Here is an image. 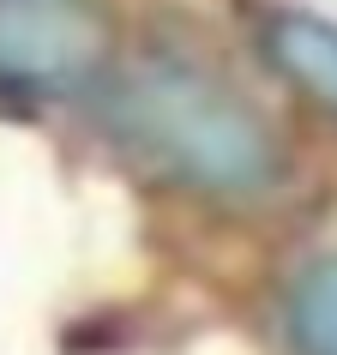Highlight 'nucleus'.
I'll use <instances>...</instances> for the list:
<instances>
[{
  "mask_svg": "<svg viewBox=\"0 0 337 355\" xmlns=\"http://www.w3.org/2000/svg\"><path fill=\"white\" fill-rule=\"evenodd\" d=\"M109 127L139 157L217 199H259L283 181V145L241 91L187 60H145L114 78Z\"/></svg>",
  "mask_w": 337,
  "mask_h": 355,
  "instance_id": "1",
  "label": "nucleus"
},
{
  "mask_svg": "<svg viewBox=\"0 0 337 355\" xmlns=\"http://www.w3.org/2000/svg\"><path fill=\"white\" fill-rule=\"evenodd\" d=\"M295 355H337V259H313L289 289Z\"/></svg>",
  "mask_w": 337,
  "mask_h": 355,
  "instance_id": "4",
  "label": "nucleus"
},
{
  "mask_svg": "<svg viewBox=\"0 0 337 355\" xmlns=\"http://www.w3.org/2000/svg\"><path fill=\"white\" fill-rule=\"evenodd\" d=\"M265 60L319 109L337 114V24L313 12H271L265 19Z\"/></svg>",
  "mask_w": 337,
  "mask_h": 355,
  "instance_id": "3",
  "label": "nucleus"
},
{
  "mask_svg": "<svg viewBox=\"0 0 337 355\" xmlns=\"http://www.w3.org/2000/svg\"><path fill=\"white\" fill-rule=\"evenodd\" d=\"M109 19L96 0H0V91H67L103 67Z\"/></svg>",
  "mask_w": 337,
  "mask_h": 355,
  "instance_id": "2",
  "label": "nucleus"
}]
</instances>
